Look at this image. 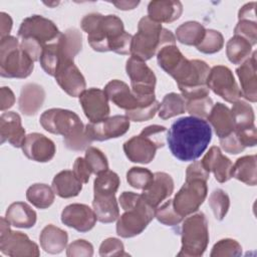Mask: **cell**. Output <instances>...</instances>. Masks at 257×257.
Returning <instances> with one entry per match:
<instances>
[{"instance_id": "6da1fadb", "label": "cell", "mask_w": 257, "mask_h": 257, "mask_svg": "<svg viewBox=\"0 0 257 257\" xmlns=\"http://www.w3.org/2000/svg\"><path fill=\"white\" fill-rule=\"evenodd\" d=\"M212 140L209 122L196 116H184L174 121L167 132L172 155L182 162H194L206 151Z\"/></svg>"}, {"instance_id": "7a4b0ae2", "label": "cell", "mask_w": 257, "mask_h": 257, "mask_svg": "<svg viewBox=\"0 0 257 257\" xmlns=\"http://www.w3.org/2000/svg\"><path fill=\"white\" fill-rule=\"evenodd\" d=\"M80 26L87 33V41L94 51L131 54L133 35L124 30L121 19L116 15L89 13L81 19Z\"/></svg>"}, {"instance_id": "3957f363", "label": "cell", "mask_w": 257, "mask_h": 257, "mask_svg": "<svg viewBox=\"0 0 257 257\" xmlns=\"http://www.w3.org/2000/svg\"><path fill=\"white\" fill-rule=\"evenodd\" d=\"M39 121L48 133L62 136L65 147L71 151L86 150L91 144L85 134V126L74 111L50 108L40 115Z\"/></svg>"}, {"instance_id": "277c9868", "label": "cell", "mask_w": 257, "mask_h": 257, "mask_svg": "<svg viewBox=\"0 0 257 257\" xmlns=\"http://www.w3.org/2000/svg\"><path fill=\"white\" fill-rule=\"evenodd\" d=\"M108 100L117 107L125 110V115L133 121H146L153 118L160 109L161 103L153 95H139L135 93L128 85L118 79L110 80L105 86Z\"/></svg>"}, {"instance_id": "5b68a950", "label": "cell", "mask_w": 257, "mask_h": 257, "mask_svg": "<svg viewBox=\"0 0 257 257\" xmlns=\"http://www.w3.org/2000/svg\"><path fill=\"white\" fill-rule=\"evenodd\" d=\"M210 173L205 170L201 161H194L186 170V181L173 199L175 211L181 217L197 212L207 197V181Z\"/></svg>"}, {"instance_id": "8992f818", "label": "cell", "mask_w": 257, "mask_h": 257, "mask_svg": "<svg viewBox=\"0 0 257 257\" xmlns=\"http://www.w3.org/2000/svg\"><path fill=\"white\" fill-rule=\"evenodd\" d=\"M176 36L161 23L152 20L149 16L141 18L138 32L133 35L131 56L147 61L155 56L164 46L175 45Z\"/></svg>"}, {"instance_id": "52a82bcc", "label": "cell", "mask_w": 257, "mask_h": 257, "mask_svg": "<svg viewBox=\"0 0 257 257\" xmlns=\"http://www.w3.org/2000/svg\"><path fill=\"white\" fill-rule=\"evenodd\" d=\"M61 32L57 26L41 15H31L23 19L18 29L20 47L37 61L45 45L57 40Z\"/></svg>"}, {"instance_id": "ba28073f", "label": "cell", "mask_w": 257, "mask_h": 257, "mask_svg": "<svg viewBox=\"0 0 257 257\" xmlns=\"http://www.w3.org/2000/svg\"><path fill=\"white\" fill-rule=\"evenodd\" d=\"M82 35L76 28H68L61 32L57 40L44 46L39 62L43 70L54 76L59 63L74 61V57L81 51Z\"/></svg>"}, {"instance_id": "9c48e42d", "label": "cell", "mask_w": 257, "mask_h": 257, "mask_svg": "<svg viewBox=\"0 0 257 257\" xmlns=\"http://www.w3.org/2000/svg\"><path fill=\"white\" fill-rule=\"evenodd\" d=\"M167 128L164 125L151 124L146 126L138 136H134L123 144V152L133 163L150 164L157 153L166 143Z\"/></svg>"}, {"instance_id": "30bf717a", "label": "cell", "mask_w": 257, "mask_h": 257, "mask_svg": "<svg viewBox=\"0 0 257 257\" xmlns=\"http://www.w3.org/2000/svg\"><path fill=\"white\" fill-rule=\"evenodd\" d=\"M34 68L32 58L20 47L14 36L0 40V75L6 78H26Z\"/></svg>"}, {"instance_id": "8fae6325", "label": "cell", "mask_w": 257, "mask_h": 257, "mask_svg": "<svg viewBox=\"0 0 257 257\" xmlns=\"http://www.w3.org/2000/svg\"><path fill=\"white\" fill-rule=\"evenodd\" d=\"M181 250L178 256L200 257L209 243L208 221L204 213L199 212L185 219L181 229Z\"/></svg>"}, {"instance_id": "7c38bea8", "label": "cell", "mask_w": 257, "mask_h": 257, "mask_svg": "<svg viewBox=\"0 0 257 257\" xmlns=\"http://www.w3.org/2000/svg\"><path fill=\"white\" fill-rule=\"evenodd\" d=\"M155 210L143 196L117 218L116 234L122 238L140 235L155 218Z\"/></svg>"}, {"instance_id": "4fadbf2b", "label": "cell", "mask_w": 257, "mask_h": 257, "mask_svg": "<svg viewBox=\"0 0 257 257\" xmlns=\"http://www.w3.org/2000/svg\"><path fill=\"white\" fill-rule=\"evenodd\" d=\"M10 223L1 218L0 251L10 257H37L40 255L38 245L19 231H11Z\"/></svg>"}, {"instance_id": "5bb4252c", "label": "cell", "mask_w": 257, "mask_h": 257, "mask_svg": "<svg viewBox=\"0 0 257 257\" xmlns=\"http://www.w3.org/2000/svg\"><path fill=\"white\" fill-rule=\"evenodd\" d=\"M206 84L209 89L227 102L234 103L242 97L240 87L235 80L233 72L227 66H213L208 74Z\"/></svg>"}, {"instance_id": "9a60e30c", "label": "cell", "mask_w": 257, "mask_h": 257, "mask_svg": "<svg viewBox=\"0 0 257 257\" xmlns=\"http://www.w3.org/2000/svg\"><path fill=\"white\" fill-rule=\"evenodd\" d=\"M125 71L131 79L132 90L139 95L155 94L157 77L145 61L131 56L126 60Z\"/></svg>"}, {"instance_id": "2e32d148", "label": "cell", "mask_w": 257, "mask_h": 257, "mask_svg": "<svg viewBox=\"0 0 257 257\" xmlns=\"http://www.w3.org/2000/svg\"><path fill=\"white\" fill-rule=\"evenodd\" d=\"M130 118L126 115H112L98 122H89L85 125V134L89 141L103 142L123 136L130 128Z\"/></svg>"}, {"instance_id": "e0dca14e", "label": "cell", "mask_w": 257, "mask_h": 257, "mask_svg": "<svg viewBox=\"0 0 257 257\" xmlns=\"http://www.w3.org/2000/svg\"><path fill=\"white\" fill-rule=\"evenodd\" d=\"M78 97L83 112L90 122H98L108 117L110 108L103 90L91 87L82 91Z\"/></svg>"}, {"instance_id": "ac0fdd59", "label": "cell", "mask_w": 257, "mask_h": 257, "mask_svg": "<svg viewBox=\"0 0 257 257\" xmlns=\"http://www.w3.org/2000/svg\"><path fill=\"white\" fill-rule=\"evenodd\" d=\"M55 80L58 85L69 96L76 97L86 88L84 76L74 64V61L61 62L58 64L55 74Z\"/></svg>"}, {"instance_id": "d6986e66", "label": "cell", "mask_w": 257, "mask_h": 257, "mask_svg": "<svg viewBox=\"0 0 257 257\" xmlns=\"http://www.w3.org/2000/svg\"><path fill=\"white\" fill-rule=\"evenodd\" d=\"M96 220L94 211L85 204H70L61 212V222L65 226L81 233L90 231L94 227Z\"/></svg>"}, {"instance_id": "ffe728a7", "label": "cell", "mask_w": 257, "mask_h": 257, "mask_svg": "<svg viewBox=\"0 0 257 257\" xmlns=\"http://www.w3.org/2000/svg\"><path fill=\"white\" fill-rule=\"evenodd\" d=\"M21 149L23 154L29 160L38 163H47L51 161L56 153L54 143L39 133L27 135Z\"/></svg>"}, {"instance_id": "44dd1931", "label": "cell", "mask_w": 257, "mask_h": 257, "mask_svg": "<svg viewBox=\"0 0 257 257\" xmlns=\"http://www.w3.org/2000/svg\"><path fill=\"white\" fill-rule=\"evenodd\" d=\"M174 192L173 178L164 172L154 173V180L152 184L141 194L145 201L154 209L159 207L166 199H168Z\"/></svg>"}, {"instance_id": "7402d4cb", "label": "cell", "mask_w": 257, "mask_h": 257, "mask_svg": "<svg viewBox=\"0 0 257 257\" xmlns=\"http://www.w3.org/2000/svg\"><path fill=\"white\" fill-rule=\"evenodd\" d=\"M25 130L20 115L15 111L3 112L0 116L1 144L9 143L14 148H21L25 140Z\"/></svg>"}, {"instance_id": "603a6c76", "label": "cell", "mask_w": 257, "mask_h": 257, "mask_svg": "<svg viewBox=\"0 0 257 257\" xmlns=\"http://www.w3.org/2000/svg\"><path fill=\"white\" fill-rule=\"evenodd\" d=\"M201 163L207 172L214 174L216 181L219 183H225L232 178L233 164L230 159L222 154L219 147H211Z\"/></svg>"}, {"instance_id": "cb8c5ba5", "label": "cell", "mask_w": 257, "mask_h": 257, "mask_svg": "<svg viewBox=\"0 0 257 257\" xmlns=\"http://www.w3.org/2000/svg\"><path fill=\"white\" fill-rule=\"evenodd\" d=\"M241 84V93L245 99L256 102L257 100V75H256V51L240 64L236 69Z\"/></svg>"}, {"instance_id": "d4e9b609", "label": "cell", "mask_w": 257, "mask_h": 257, "mask_svg": "<svg viewBox=\"0 0 257 257\" xmlns=\"http://www.w3.org/2000/svg\"><path fill=\"white\" fill-rule=\"evenodd\" d=\"M256 2H249L243 5L238 12V23L234 29V35H239L249 41L253 46L257 42Z\"/></svg>"}, {"instance_id": "484cf974", "label": "cell", "mask_w": 257, "mask_h": 257, "mask_svg": "<svg viewBox=\"0 0 257 257\" xmlns=\"http://www.w3.org/2000/svg\"><path fill=\"white\" fill-rule=\"evenodd\" d=\"M45 90L37 83H26L22 86L18 99L19 110L25 115H34L43 105Z\"/></svg>"}, {"instance_id": "4316f807", "label": "cell", "mask_w": 257, "mask_h": 257, "mask_svg": "<svg viewBox=\"0 0 257 257\" xmlns=\"http://www.w3.org/2000/svg\"><path fill=\"white\" fill-rule=\"evenodd\" d=\"M183 5L180 1L154 0L148 5V16L158 23H171L180 18Z\"/></svg>"}, {"instance_id": "83f0119b", "label": "cell", "mask_w": 257, "mask_h": 257, "mask_svg": "<svg viewBox=\"0 0 257 257\" xmlns=\"http://www.w3.org/2000/svg\"><path fill=\"white\" fill-rule=\"evenodd\" d=\"M207 119L213 126L215 134L217 135L219 140L229 137L235 131V124L231 109L222 102H217L213 104V107Z\"/></svg>"}, {"instance_id": "f1b7e54d", "label": "cell", "mask_w": 257, "mask_h": 257, "mask_svg": "<svg viewBox=\"0 0 257 257\" xmlns=\"http://www.w3.org/2000/svg\"><path fill=\"white\" fill-rule=\"evenodd\" d=\"M92 207L96 219L101 223H112L119 217L115 194H94Z\"/></svg>"}, {"instance_id": "f546056e", "label": "cell", "mask_w": 257, "mask_h": 257, "mask_svg": "<svg viewBox=\"0 0 257 257\" xmlns=\"http://www.w3.org/2000/svg\"><path fill=\"white\" fill-rule=\"evenodd\" d=\"M39 241L41 248L46 253L59 254L66 248L68 235L64 230L48 224L42 229Z\"/></svg>"}, {"instance_id": "4dcf8cb0", "label": "cell", "mask_w": 257, "mask_h": 257, "mask_svg": "<svg viewBox=\"0 0 257 257\" xmlns=\"http://www.w3.org/2000/svg\"><path fill=\"white\" fill-rule=\"evenodd\" d=\"M5 218L11 226L28 229L35 225L37 215L27 203L15 202L7 208Z\"/></svg>"}, {"instance_id": "1f68e13d", "label": "cell", "mask_w": 257, "mask_h": 257, "mask_svg": "<svg viewBox=\"0 0 257 257\" xmlns=\"http://www.w3.org/2000/svg\"><path fill=\"white\" fill-rule=\"evenodd\" d=\"M52 189L60 198L68 199L76 197L82 190V183L70 170H64L56 174L52 180Z\"/></svg>"}, {"instance_id": "d6a6232c", "label": "cell", "mask_w": 257, "mask_h": 257, "mask_svg": "<svg viewBox=\"0 0 257 257\" xmlns=\"http://www.w3.org/2000/svg\"><path fill=\"white\" fill-rule=\"evenodd\" d=\"M232 178L248 185L257 184V157L256 155L244 156L235 162L232 169Z\"/></svg>"}, {"instance_id": "836d02e7", "label": "cell", "mask_w": 257, "mask_h": 257, "mask_svg": "<svg viewBox=\"0 0 257 257\" xmlns=\"http://www.w3.org/2000/svg\"><path fill=\"white\" fill-rule=\"evenodd\" d=\"M206 28L197 21H187L176 29V39L185 45L197 46L204 38Z\"/></svg>"}, {"instance_id": "e575fe53", "label": "cell", "mask_w": 257, "mask_h": 257, "mask_svg": "<svg viewBox=\"0 0 257 257\" xmlns=\"http://www.w3.org/2000/svg\"><path fill=\"white\" fill-rule=\"evenodd\" d=\"M252 45L239 35L231 37L226 44V55L233 64H241L251 56Z\"/></svg>"}, {"instance_id": "d590c367", "label": "cell", "mask_w": 257, "mask_h": 257, "mask_svg": "<svg viewBox=\"0 0 257 257\" xmlns=\"http://www.w3.org/2000/svg\"><path fill=\"white\" fill-rule=\"evenodd\" d=\"M54 191L46 184L36 183L26 191V199L38 209H46L54 202Z\"/></svg>"}, {"instance_id": "8d00e7d4", "label": "cell", "mask_w": 257, "mask_h": 257, "mask_svg": "<svg viewBox=\"0 0 257 257\" xmlns=\"http://www.w3.org/2000/svg\"><path fill=\"white\" fill-rule=\"evenodd\" d=\"M231 112L233 115L235 131H242L255 126L254 110L247 101L242 99L235 101Z\"/></svg>"}, {"instance_id": "74e56055", "label": "cell", "mask_w": 257, "mask_h": 257, "mask_svg": "<svg viewBox=\"0 0 257 257\" xmlns=\"http://www.w3.org/2000/svg\"><path fill=\"white\" fill-rule=\"evenodd\" d=\"M186 110V101L182 94L170 92L166 94L161 102L159 109V116L162 119H168L179 114L184 113Z\"/></svg>"}, {"instance_id": "f35d334b", "label": "cell", "mask_w": 257, "mask_h": 257, "mask_svg": "<svg viewBox=\"0 0 257 257\" xmlns=\"http://www.w3.org/2000/svg\"><path fill=\"white\" fill-rule=\"evenodd\" d=\"M120 181L116 173L106 170L97 175L93 182L94 194H115Z\"/></svg>"}, {"instance_id": "ab89813d", "label": "cell", "mask_w": 257, "mask_h": 257, "mask_svg": "<svg viewBox=\"0 0 257 257\" xmlns=\"http://www.w3.org/2000/svg\"><path fill=\"white\" fill-rule=\"evenodd\" d=\"M209 206L213 211L215 218L222 221L230 208V198L222 189H215L209 196Z\"/></svg>"}, {"instance_id": "60d3db41", "label": "cell", "mask_w": 257, "mask_h": 257, "mask_svg": "<svg viewBox=\"0 0 257 257\" xmlns=\"http://www.w3.org/2000/svg\"><path fill=\"white\" fill-rule=\"evenodd\" d=\"M224 46V37L221 32L214 29H206L204 38L196 46L197 49L205 54L219 52Z\"/></svg>"}, {"instance_id": "b9f144b4", "label": "cell", "mask_w": 257, "mask_h": 257, "mask_svg": "<svg viewBox=\"0 0 257 257\" xmlns=\"http://www.w3.org/2000/svg\"><path fill=\"white\" fill-rule=\"evenodd\" d=\"M153 180L154 174L146 168L133 167L126 173V181L135 189L144 191L152 184Z\"/></svg>"}, {"instance_id": "7bdbcfd3", "label": "cell", "mask_w": 257, "mask_h": 257, "mask_svg": "<svg viewBox=\"0 0 257 257\" xmlns=\"http://www.w3.org/2000/svg\"><path fill=\"white\" fill-rule=\"evenodd\" d=\"M92 174L98 175L108 170V162L105 155L97 148L88 147L85 150L84 157Z\"/></svg>"}, {"instance_id": "ee69618b", "label": "cell", "mask_w": 257, "mask_h": 257, "mask_svg": "<svg viewBox=\"0 0 257 257\" xmlns=\"http://www.w3.org/2000/svg\"><path fill=\"white\" fill-rule=\"evenodd\" d=\"M213 107V100L208 96L196 97L186 101V110L192 115L199 118H207Z\"/></svg>"}, {"instance_id": "f6af8a7d", "label": "cell", "mask_w": 257, "mask_h": 257, "mask_svg": "<svg viewBox=\"0 0 257 257\" xmlns=\"http://www.w3.org/2000/svg\"><path fill=\"white\" fill-rule=\"evenodd\" d=\"M155 218L166 226L179 225L184 219L175 211L173 200H168L162 206L157 207L155 210Z\"/></svg>"}, {"instance_id": "bcb514c9", "label": "cell", "mask_w": 257, "mask_h": 257, "mask_svg": "<svg viewBox=\"0 0 257 257\" xmlns=\"http://www.w3.org/2000/svg\"><path fill=\"white\" fill-rule=\"evenodd\" d=\"M242 254L241 245L234 239L226 238L218 241L212 248L211 257H227L240 256Z\"/></svg>"}, {"instance_id": "7dc6e473", "label": "cell", "mask_w": 257, "mask_h": 257, "mask_svg": "<svg viewBox=\"0 0 257 257\" xmlns=\"http://www.w3.org/2000/svg\"><path fill=\"white\" fill-rule=\"evenodd\" d=\"M99 255L102 257L105 256H128L124 252V246L122 242L117 238H107L102 241L99 246Z\"/></svg>"}, {"instance_id": "c3c4849f", "label": "cell", "mask_w": 257, "mask_h": 257, "mask_svg": "<svg viewBox=\"0 0 257 257\" xmlns=\"http://www.w3.org/2000/svg\"><path fill=\"white\" fill-rule=\"evenodd\" d=\"M68 257H90L93 255V246L86 240L77 239L66 248Z\"/></svg>"}, {"instance_id": "681fc988", "label": "cell", "mask_w": 257, "mask_h": 257, "mask_svg": "<svg viewBox=\"0 0 257 257\" xmlns=\"http://www.w3.org/2000/svg\"><path fill=\"white\" fill-rule=\"evenodd\" d=\"M72 172L76 176V178L82 183L86 184L89 181V177L92 174L85 159L78 157L76 158L74 164H73V170Z\"/></svg>"}, {"instance_id": "f907efd6", "label": "cell", "mask_w": 257, "mask_h": 257, "mask_svg": "<svg viewBox=\"0 0 257 257\" xmlns=\"http://www.w3.org/2000/svg\"><path fill=\"white\" fill-rule=\"evenodd\" d=\"M220 141V145L221 148L228 154L231 155H237L241 152H243L245 150V148L240 144V142L238 141L235 132L232 133L229 137L219 140Z\"/></svg>"}, {"instance_id": "816d5d0a", "label": "cell", "mask_w": 257, "mask_h": 257, "mask_svg": "<svg viewBox=\"0 0 257 257\" xmlns=\"http://www.w3.org/2000/svg\"><path fill=\"white\" fill-rule=\"evenodd\" d=\"M15 95L8 86H2L0 89V108L2 111L13 106Z\"/></svg>"}, {"instance_id": "f5cc1de1", "label": "cell", "mask_w": 257, "mask_h": 257, "mask_svg": "<svg viewBox=\"0 0 257 257\" xmlns=\"http://www.w3.org/2000/svg\"><path fill=\"white\" fill-rule=\"evenodd\" d=\"M12 18L9 14L5 12L0 13V35L1 38L9 36V33L12 29Z\"/></svg>"}, {"instance_id": "db71d44e", "label": "cell", "mask_w": 257, "mask_h": 257, "mask_svg": "<svg viewBox=\"0 0 257 257\" xmlns=\"http://www.w3.org/2000/svg\"><path fill=\"white\" fill-rule=\"evenodd\" d=\"M112 4L120 10H132V9H135L140 4V2L139 1H119V2H112Z\"/></svg>"}]
</instances>
